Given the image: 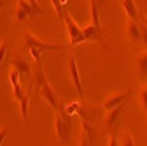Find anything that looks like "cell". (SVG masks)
I'll return each instance as SVG.
<instances>
[{
	"label": "cell",
	"instance_id": "obj_11",
	"mask_svg": "<svg viewBox=\"0 0 147 146\" xmlns=\"http://www.w3.org/2000/svg\"><path fill=\"white\" fill-rule=\"evenodd\" d=\"M89 11H91V23L98 30H102V20H100V2L98 0H89Z\"/></svg>",
	"mask_w": 147,
	"mask_h": 146
},
{
	"label": "cell",
	"instance_id": "obj_14",
	"mask_svg": "<svg viewBox=\"0 0 147 146\" xmlns=\"http://www.w3.org/2000/svg\"><path fill=\"white\" fill-rule=\"evenodd\" d=\"M137 69H138V79H147V51L140 53L137 58Z\"/></svg>",
	"mask_w": 147,
	"mask_h": 146
},
{
	"label": "cell",
	"instance_id": "obj_4",
	"mask_svg": "<svg viewBox=\"0 0 147 146\" xmlns=\"http://www.w3.org/2000/svg\"><path fill=\"white\" fill-rule=\"evenodd\" d=\"M68 74H70V79L74 83L76 92L79 93L81 99H84V88H82V81H81V70H79V63H77V60H76L74 55H68Z\"/></svg>",
	"mask_w": 147,
	"mask_h": 146
},
{
	"label": "cell",
	"instance_id": "obj_2",
	"mask_svg": "<svg viewBox=\"0 0 147 146\" xmlns=\"http://www.w3.org/2000/svg\"><path fill=\"white\" fill-rule=\"evenodd\" d=\"M72 130H74V121L72 116L63 113L61 109L56 111V116H54V132H56L58 139L61 143H68L72 137Z\"/></svg>",
	"mask_w": 147,
	"mask_h": 146
},
{
	"label": "cell",
	"instance_id": "obj_5",
	"mask_svg": "<svg viewBox=\"0 0 147 146\" xmlns=\"http://www.w3.org/2000/svg\"><path fill=\"white\" fill-rule=\"evenodd\" d=\"M131 95H133V90H131V88H128L126 92H123V93H117V95L109 97V99L102 104V109H103V111H112V109H116L117 106L128 102V99H130Z\"/></svg>",
	"mask_w": 147,
	"mask_h": 146
},
{
	"label": "cell",
	"instance_id": "obj_25",
	"mask_svg": "<svg viewBox=\"0 0 147 146\" xmlns=\"http://www.w3.org/2000/svg\"><path fill=\"white\" fill-rule=\"evenodd\" d=\"M140 23H142V25L147 28V16H145L144 12H140Z\"/></svg>",
	"mask_w": 147,
	"mask_h": 146
},
{
	"label": "cell",
	"instance_id": "obj_18",
	"mask_svg": "<svg viewBox=\"0 0 147 146\" xmlns=\"http://www.w3.org/2000/svg\"><path fill=\"white\" fill-rule=\"evenodd\" d=\"M28 51H30V57L35 60V63H42V51L40 49H37V48H28Z\"/></svg>",
	"mask_w": 147,
	"mask_h": 146
},
{
	"label": "cell",
	"instance_id": "obj_24",
	"mask_svg": "<svg viewBox=\"0 0 147 146\" xmlns=\"http://www.w3.org/2000/svg\"><path fill=\"white\" fill-rule=\"evenodd\" d=\"M140 25H142V23H140ZM142 42L147 46V28H145L144 25H142Z\"/></svg>",
	"mask_w": 147,
	"mask_h": 146
},
{
	"label": "cell",
	"instance_id": "obj_9",
	"mask_svg": "<svg viewBox=\"0 0 147 146\" xmlns=\"http://www.w3.org/2000/svg\"><path fill=\"white\" fill-rule=\"evenodd\" d=\"M121 5L124 9L126 18L135 20V21H140V11H138V7L135 4V0H121Z\"/></svg>",
	"mask_w": 147,
	"mask_h": 146
},
{
	"label": "cell",
	"instance_id": "obj_7",
	"mask_svg": "<svg viewBox=\"0 0 147 146\" xmlns=\"http://www.w3.org/2000/svg\"><path fill=\"white\" fill-rule=\"evenodd\" d=\"M33 11L28 4V0H18L16 9H14V20L16 21H26L30 18H33Z\"/></svg>",
	"mask_w": 147,
	"mask_h": 146
},
{
	"label": "cell",
	"instance_id": "obj_8",
	"mask_svg": "<svg viewBox=\"0 0 147 146\" xmlns=\"http://www.w3.org/2000/svg\"><path fill=\"white\" fill-rule=\"evenodd\" d=\"M126 30H128V37H130L133 42H142V25L140 21L135 20H126Z\"/></svg>",
	"mask_w": 147,
	"mask_h": 146
},
{
	"label": "cell",
	"instance_id": "obj_10",
	"mask_svg": "<svg viewBox=\"0 0 147 146\" xmlns=\"http://www.w3.org/2000/svg\"><path fill=\"white\" fill-rule=\"evenodd\" d=\"M11 67H14L21 76H32V65L26 62V58L20 57V55L12 58V65H11Z\"/></svg>",
	"mask_w": 147,
	"mask_h": 146
},
{
	"label": "cell",
	"instance_id": "obj_16",
	"mask_svg": "<svg viewBox=\"0 0 147 146\" xmlns=\"http://www.w3.org/2000/svg\"><path fill=\"white\" fill-rule=\"evenodd\" d=\"M124 106H126V102L121 104V106H117L116 109H112V111H107V116H105V127H109V129H110V127H114V125H116V121H117L121 111L124 109Z\"/></svg>",
	"mask_w": 147,
	"mask_h": 146
},
{
	"label": "cell",
	"instance_id": "obj_15",
	"mask_svg": "<svg viewBox=\"0 0 147 146\" xmlns=\"http://www.w3.org/2000/svg\"><path fill=\"white\" fill-rule=\"evenodd\" d=\"M20 104V109H21V116L23 120H28V109H30V99H28V93L26 92H21L18 97H14Z\"/></svg>",
	"mask_w": 147,
	"mask_h": 146
},
{
	"label": "cell",
	"instance_id": "obj_20",
	"mask_svg": "<svg viewBox=\"0 0 147 146\" xmlns=\"http://www.w3.org/2000/svg\"><path fill=\"white\" fill-rule=\"evenodd\" d=\"M109 146H121V143H119V136H117L116 130H112V134H110V137H109Z\"/></svg>",
	"mask_w": 147,
	"mask_h": 146
},
{
	"label": "cell",
	"instance_id": "obj_1",
	"mask_svg": "<svg viewBox=\"0 0 147 146\" xmlns=\"http://www.w3.org/2000/svg\"><path fill=\"white\" fill-rule=\"evenodd\" d=\"M35 81H37V86H39V95L53 107V109H58L61 107V102L58 100V97L54 95V90L49 86V81L46 78V72H44V65L42 63H37V69H35Z\"/></svg>",
	"mask_w": 147,
	"mask_h": 146
},
{
	"label": "cell",
	"instance_id": "obj_17",
	"mask_svg": "<svg viewBox=\"0 0 147 146\" xmlns=\"http://www.w3.org/2000/svg\"><path fill=\"white\" fill-rule=\"evenodd\" d=\"M119 143H121V146H135V141H133V136L130 130H123L119 134Z\"/></svg>",
	"mask_w": 147,
	"mask_h": 146
},
{
	"label": "cell",
	"instance_id": "obj_21",
	"mask_svg": "<svg viewBox=\"0 0 147 146\" xmlns=\"http://www.w3.org/2000/svg\"><path fill=\"white\" fill-rule=\"evenodd\" d=\"M5 55H7V42H5V41H2V42H0V65L4 63Z\"/></svg>",
	"mask_w": 147,
	"mask_h": 146
},
{
	"label": "cell",
	"instance_id": "obj_26",
	"mask_svg": "<svg viewBox=\"0 0 147 146\" xmlns=\"http://www.w3.org/2000/svg\"><path fill=\"white\" fill-rule=\"evenodd\" d=\"M4 5V0H0V7H2Z\"/></svg>",
	"mask_w": 147,
	"mask_h": 146
},
{
	"label": "cell",
	"instance_id": "obj_19",
	"mask_svg": "<svg viewBox=\"0 0 147 146\" xmlns=\"http://www.w3.org/2000/svg\"><path fill=\"white\" fill-rule=\"evenodd\" d=\"M28 4H30V7H32V11H33L35 16H37V14H44V9L40 7L39 0H28Z\"/></svg>",
	"mask_w": 147,
	"mask_h": 146
},
{
	"label": "cell",
	"instance_id": "obj_12",
	"mask_svg": "<svg viewBox=\"0 0 147 146\" xmlns=\"http://www.w3.org/2000/svg\"><path fill=\"white\" fill-rule=\"evenodd\" d=\"M81 146H93V132H91V125H89V121H86V120H82Z\"/></svg>",
	"mask_w": 147,
	"mask_h": 146
},
{
	"label": "cell",
	"instance_id": "obj_22",
	"mask_svg": "<svg viewBox=\"0 0 147 146\" xmlns=\"http://www.w3.org/2000/svg\"><path fill=\"white\" fill-rule=\"evenodd\" d=\"M140 99H142V104L145 107V111H147V86L142 88V92H140Z\"/></svg>",
	"mask_w": 147,
	"mask_h": 146
},
{
	"label": "cell",
	"instance_id": "obj_13",
	"mask_svg": "<svg viewBox=\"0 0 147 146\" xmlns=\"http://www.w3.org/2000/svg\"><path fill=\"white\" fill-rule=\"evenodd\" d=\"M20 72H18L14 67H11V70H9V81H11V85H12V92H14V97H18L23 90H21V83H20Z\"/></svg>",
	"mask_w": 147,
	"mask_h": 146
},
{
	"label": "cell",
	"instance_id": "obj_23",
	"mask_svg": "<svg viewBox=\"0 0 147 146\" xmlns=\"http://www.w3.org/2000/svg\"><path fill=\"white\" fill-rule=\"evenodd\" d=\"M7 136H9V130H7V129H2V130H0V146H4Z\"/></svg>",
	"mask_w": 147,
	"mask_h": 146
},
{
	"label": "cell",
	"instance_id": "obj_6",
	"mask_svg": "<svg viewBox=\"0 0 147 146\" xmlns=\"http://www.w3.org/2000/svg\"><path fill=\"white\" fill-rule=\"evenodd\" d=\"M25 42L26 46L30 48H37V49H40V51H53V49H65V46H60V44H49V42H44L40 39H37L33 33H25Z\"/></svg>",
	"mask_w": 147,
	"mask_h": 146
},
{
	"label": "cell",
	"instance_id": "obj_3",
	"mask_svg": "<svg viewBox=\"0 0 147 146\" xmlns=\"http://www.w3.org/2000/svg\"><path fill=\"white\" fill-rule=\"evenodd\" d=\"M63 21H65V27H67V33H68V46H79L82 42H86V37H84V32L82 28L74 21V18L65 11L63 12Z\"/></svg>",
	"mask_w": 147,
	"mask_h": 146
}]
</instances>
